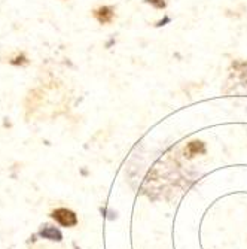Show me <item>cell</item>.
<instances>
[{"label": "cell", "instance_id": "7a4b0ae2", "mask_svg": "<svg viewBox=\"0 0 247 249\" xmlns=\"http://www.w3.org/2000/svg\"><path fill=\"white\" fill-rule=\"evenodd\" d=\"M94 17L97 18L99 22H101V24H107V22H110L112 19H114V9L109 8V6L99 8L94 12Z\"/></svg>", "mask_w": 247, "mask_h": 249}, {"label": "cell", "instance_id": "3957f363", "mask_svg": "<svg viewBox=\"0 0 247 249\" xmlns=\"http://www.w3.org/2000/svg\"><path fill=\"white\" fill-rule=\"evenodd\" d=\"M204 152H206V146L201 141H194V142L188 143V146H186L188 157H192V155H197V154H204Z\"/></svg>", "mask_w": 247, "mask_h": 249}, {"label": "cell", "instance_id": "5b68a950", "mask_svg": "<svg viewBox=\"0 0 247 249\" xmlns=\"http://www.w3.org/2000/svg\"><path fill=\"white\" fill-rule=\"evenodd\" d=\"M148 2H150L155 8H165V2L164 0H148Z\"/></svg>", "mask_w": 247, "mask_h": 249}, {"label": "cell", "instance_id": "6da1fadb", "mask_svg": "<svg viewBox=\"0 0 247 249\" xmlns=\"http://www.w3.org/2000/svg\"><path fill=\"white\" fill-rule=\"evenodd\" d=\"M51 216L60 224L63 225V227H75V225L78 224V216L73 211L67 209V208H58L55 209Z\"/></svg>", "mask_w": 247, "mask_h": 249}, {"label": "cell", "instance_id": "277c9868", "mask_svg": "<svg viewBox=\"0 0 247 249\" xmlns=\"http://www.w3.org/2000/svg\"><path fill=\"white\" fill-rule=\"evenodd\" d=\"M40 236L45 239H49V240H61V233L54 229V227H47L40 231Z\"/></svg>", "mask_w": 247, "mask_h": 249}]
</instances>
